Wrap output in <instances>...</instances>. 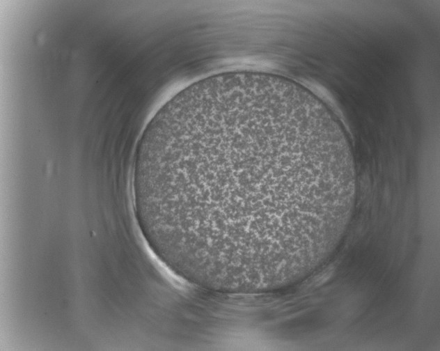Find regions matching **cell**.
<instances>
[{
  "instance_id": "6da1fadb",
  "label": "cell",
  "mask_w": 440,
  "mask_h": 351,
  "mask_svg": "<svg viewBox=\"0 0 440 351\" xmlns=\"http://www.w3.org/2000/svg\"><path fill=\"white\" fill-rule=\"evenodd\" d=\"M134 181L171 267L206 289L251 294L323 258L356 179L332 111L296 84L267 80L184 110L138 153Z\"/></svg>"
}]
</instances>
